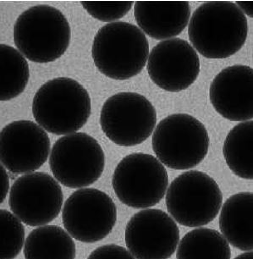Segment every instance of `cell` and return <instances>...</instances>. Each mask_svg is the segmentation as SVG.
<instances>
[{"label": "cell", "instance_id": "6da1fadb", "mask_svg": "<svg viewBox=\"0 0 253 259\" xmlns=\"http://www.w3.org/2000/svg\"><path fill=\"white\" fill-rule=\"evenodd\" d=\"M188 35L192 47L202 56L225 59L235 55L245 45L247 18L233 2H206L194 11Z\"/></svg>", "mask_w": 253, "mask_h": 259}, {"label": "cell", "instance_id": "7a4b0ae2", "mask_svg": "<svg viewBox=\"0 0 253 259\" xmlns=\"http://www.w3.org/2000/svg\"><path fill=\"white\" fill-rule=\"evenodd\" d=\"M92 56L103 75L113 80H128L142 72L149 56V45L137 26L115 21L98 30L93 39Z\"/></svg>", "mask_w": 253, "mask_h": 259}, {"label": "cell", "instance_id": "3957f363", "mask_svg": "<svg viewBox=\"0 0 253 259\" xmlns=\"http://www.w3.org/2000/svg\"><path fill=\"white\" fill-rule=\"evenodd\" d=\"M32 114L36 123L48 133L55 135L76 133L90 117V96L76 80L55 78L36 91Z\"/></svg>", "mask_w": 253, "mask_h": 259}, {"label": "cell", "instance_id": "277c9868", "mask_svg": "<svg viewBox=\"0 0 253 259\" xmlns=\"http://www.w3.org/2000/svg\"><path fill=\"white\" fill-rule=\"evenodd\" d=\"M71 28L65 15L49 5L24 11L14 25V42L22 55L35 63L53 62L67 50Z\"/></svg>", "mask_w": 253, "mask_h": 259}, {"label": "cell", "instance_id": "5b68a950", "mask_svg": "<svg viewBox=\"0 0 253 259\" xmlns=\"http://www.w3.org/2000/svg\"><path fill=\"white\" fill-rule=\"evenodd\" d=\"M152 142L158 160L175 170H186L199 165L210 148L204 124L187 114H171L161 120Z\"/></svg>", "mask_w": 253, "mask_h": 259}, {"label": "cell", "instance_id": "8992f818", "mask_svg": "<svg viewBox=\"0 0 253 259\" xmlns=\"http://www.w3.org/2000/svg\"><path fill=\"white\" fill-rule=\"evenodd\" d=\"M222 192L212 177L191 170L179 175L168 187L166 206L181 226L199 227L215 220L222 207Z\"/></svg>", "mask_w": 253, "mask_h": 259}, {"label": "cell", "instance_id": "52a82bcc", "mask_svg": "<svg viewBox=\"0 0 253 259\" xmlns=\"http://www.w3.org/2000/svg\"><path fill=\"white\" fill-rule=\"evenodd\" d=\"M112 186L123 204L137 209L148 208L158 204L165 196L168 172L154 156L132 153L117 165Z\"/></svg>", "mask_w": 253, "mask_h": 259}, {"label": "cell", "instance_id": "ba28073f", "mask_svg": "<svg viewBox=\"0 0 253 259\" xmlns=\"http://www.w3.org/2000/svg\"><path fill=\"white\" fill-rule=\"evenodd\" d=\"M105 155L95 138L74 133L58 139L49 156V168L55 179L69 188L93 184L103 174Z\"/></svg>", "mask_w": 253, "mask_h": 259}, {"label": "cell", "instance_id": "9c48e42d", "mask_svg": "<svg viewBox=\"0 0 253 259\" xmlns=\"http://www.w3.org/2000/svg\"><path fill=\"white\" fill-rule=\"evenodd\" d=\"M156 124L155 108L146 97L137 93L114 94L101 109V128L117 145H139L152 135Z\"/></svg>", "mask_w": 253, "mask_h": 259}, {"label": "cell", "instance_id": "30bf717a", "mask_svg": "<svg viewBox=\"0 0 253 259\" xmlns=\"http://www.w3.org/2000/svg\"><path fill=\"white\" fill-rule=\"evenodd\" d=\"M64 227L77 241L94 243L111 233L117 207L109 195L95 188H82L68 197L62 210Z\"/></svg>", "mask_w": 253, "mask_h": 259}, {"label": "cell", "instance_id": "8fae6325", "mask_svg": "<svg viewBox=\"0 0 253 259\" xmlns=\"http://www.w3.org/2000/svg\"><path fill=\"white\" fill-rule=\"evenodd\" d=\"M64 195L59 182L44 172L24 174L15 181L9 194L14 214L29 226L50 223L60 214Z\"/></svg>", "mask_w": 253, "mask_h": 259}, {"label": "cell", "instance_id": "7c38bea8", "mask_svg": "<svg viewBox=\"0 0 253 259\" xmlns=\"http://www.w3.org/2000/svg\"><path fill=\"white\" fill-rule=\"evenodd\" d=\"M179 241L178 226L162 210H142L127 223L125 243L134 258H170Z\"/></svg>", "mask_w": 253, "mask_h": 259}, {"label": "cell", "instance_id": "4fadbf2b", "mask_svg": "<svg viewBox=\"0 0 253 259\" xmlns=\"http://www.w3.org/2000/svg\"><path fill=\"white\" fill-rule=\"evenodd\" d=\"M50 152L45 130L31 120L11 122L1 130V165L12 174L35 172L44 165Z\"/></svg>", "mask_w": 253, "mask_h": 259}, {"label": "cell", "instance_id": "5bb4252c", "mask_svg": "<svg viewBox=\"0 0 253 259\" xmlns=\"http://www.w3.org/2000/svg\"><path fill=\"white\" fill-rule=\"evenodd\" d=\"M200 59L188 41L171 38L158 42L147 60L151 80L165 91L181 92L191 87L198 78Z\"/></svg>", "mask_w": 253, "mask_h": 259}, {"label": "cell", "instance_id": "9a60e30c", "mask_svg": "<svg viewBox=\"0 0 253 259\" xmlns=\"http://www.w3.org/2000/svg\"><path fill=\"white\" fill-rule=\"evenodd\" d=\"M210 101L218 114L230 121L253 118V70L236 65L220 71L210 85Z\"/></svg>", "mask_w": 253, "mask_h": 259}, {"label": "cell", "instance_id": "2e32d148", "mask_svg": "<svg viewBox=\"0 0 253 259\" xmlns=\"http://www.w3.org/2000/svg\"><path fill=\"white\" fill-rule=\"evenodd\" d=\"M134 16L143 33L156 40H168L188 25L191 6L187 1H137Z\"/></svg>", "mask_w": 253, "mask_h": 259}, {"label": "cell", "instance_id": "e0dca14e", "mask_svg": "<svg viewBox=\"0 0 253 259\" xmlns=\"http://www.w3.org/2000/svg\"><path fill=\"white\" fill-rule=\"evenodd\" d=\"M219 223L230 245L240 251H252V192H240L229 197L223 204Z\"/></svg>", "mask_w": 253, "mask_h": 259}, {"label": "cell", "instance_id": "ac0fdd59", "mask_svg": "<svg viewBox=\"0 0 253 259\" xmlns=\"http://www.w3.org/2000/svg\"><path fill=\"white\" fill-rule=\"evenodd\" d=\"M26 258H67L76 256L72 236L57 226H41L29 234L25 246Z\"/></svg>", "mask_w": 253, "mask_h": 259}, {"label": "cell", "instance_id": "d6986e66", "mask_svg": "<svg viewBox=\"0 0 253 259\" xmlns=\"http://www.w3.org/2000/svg\"><path fill=\"white\" fill-rule=\"evenodd\" d=\"M252 127V120L233 127L223 146V155L228 167L243 179H253Z\"/></svg>", "mask_w": 253, "mask_h": 259}, {"label": "cell", "instance_id": "ffe728a7", "mask_svg": "<svg viewBox=\"0 0 253 259\" xmlns=\"http://www.w3.org/2000/svg\"><path fill=\"white\" fill-rule=\"evenodd\" d=\"M231 251L225 236L209 228L189 231L177 246L176 258L230 259Z\"/></svg>", "mask_w": 253, "mask_h": 259}, {"label": "cell", "instance_id": "44dd1931", "mask_svg": "<svg viewBox=\"0 0 253 259\" xmlns=\"http://www.w3.org/2000/svg\"><path fill=\"white\" fill-rule=\"evenodd\" d=\"M0 51V99L9 101L25 91L30 70L26 57L18 50L2 44Z\"/></svg>", "mask_w": 253, "mask_h": 259}, {"label": "cell", "instance_id": "7402d4cb", "mask_svg": "<svg viewBox=\"0 0 253 259\" xmlns=\"http://www.w3.org/2000/svg\"><path fill=\"white\" fill-rule=\"evenodd\" d=\"M1 259L15 258L25 246V227L22 221L7 210L0 211Z\"/></svg>", "mask_w": 253, "mask_h": 259}, {"label": "cell", "instance_id": "603a6c76", "mask_svg": "<svg viewBox=\"0 0 253 259\" xmlns=\"http://www.w3.org/2000/svg\"><path fill=\"white\" fill-rule=\"evenodd\" d=\"M83 8L88 11L93 18L104 22L116 21L124 17L132 9L134 2L132 1H117V2H103V1H81Z\"/></svg>", "mask_w": 253, "mask_h": 259}, {"label": "cell", "instance_id": "cb8c5ba5", "mask_svg": "<svg viewBox=\"0 0 253 259\" xmlns=\"http://www.w3.org/2000/svg\"><path fill=\"white\" fill-rule=\"evenodd\" d=\"M88 258H134L129 250L117 245L100 246L92 251Z\"/></svg>", "mask_w": 253, "mask_h": 259}, {"label": "cell", "instance_id": "d4e9b609", "mask_svg": "<svg viewBox=\"0 0 253 259\" xmlns=\"http://www.w3.org/2000/svg\"><path fill=\"white\" fill-rule=\"evenodd\" d=\"M1 177H0V182H1V203H3L6 199V196L8 194L9 189H10V177H9L6 168L3 165H1Z\"/></svg>", "mask_w": 253, "mask_h": 259}, {"label": "cell", "instance_id": "484cf974", "mask_svg": "<svg viewBox=\"0 0 253 259\" xmlns=\"http://www.w3.org/2000/svg\"><path fill=\"white\" fill-rule=\"evenodd\" d=\"M235 5L239 7L243 13L250 16V18H252L253 1H238Z\"/></svg>", "mask_w": 253, "mask_h": 259}, {"label": "cell", "instance_id": "4316f807", "mask_svg": "<svg viewBox=\"0 0 253 259\" xmlns=\"http://www.w3.org/2000/svg\"><path fill=\"white\" fill-rule=\"evenodd\" d=\"M236 258H250L252 259V252H251V251H250V252L249 251H246L245 253L240 254V255H239V256L236 257Z\"/></svg>", "mask_w": 253, "mask_h": 259}]
</instances>
